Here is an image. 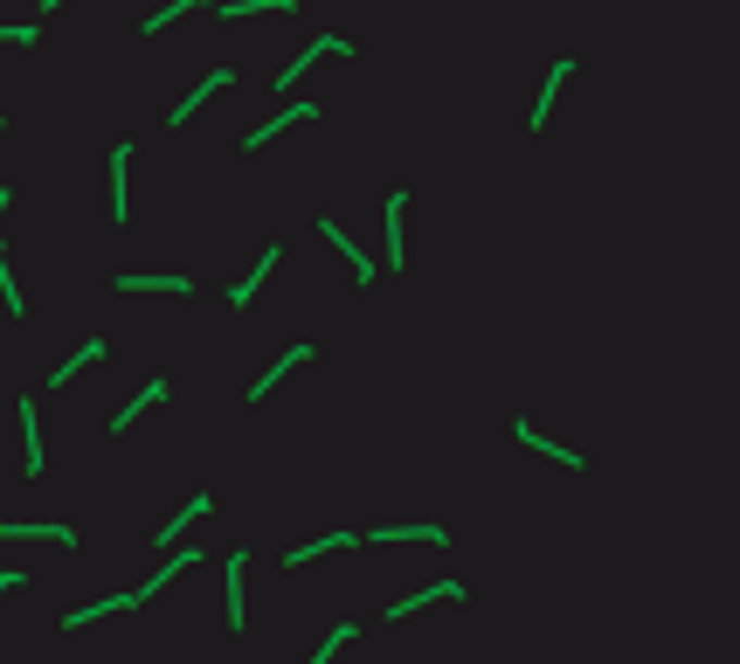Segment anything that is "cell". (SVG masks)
Segmentation results:
<instances>
[{
	"instance_id": "obj_1",
	"label": "cell",
	"mask_w": 740,
	"mask_h": 664,
	"mask_svg": "<svg viewBox=\"0 0 740 664\" xmlns=\"http://www.w3.org/2000/svg\"><path fill=\"white\" fill-rule=\"evenodd\" d=\"M242 567H250V547H229L222 554V588H229V630L242 637V623H250V610H242Z\"/></svg>"
},
{
	"instance_id": "obj_2",
	"label": "cell",
	"mask_w": 740,
	"mask_h": 664,
	"mask_svg": "<svg viewBox=\"0 0 740 664\" xmlns=\"http://www.w3.org/2000/svg\"><path fill=\"white\" fill-rule=\"evenodd\" d=\"M318 236H326V242H333V250H339V256H347V263H353V284H374V263H367V250H360V242H353L347 229H339V222H333V215H318Z\"/></svg>"
},
{
	"instance_id": "obj_3",
	"label": "cell",
	"mask_w": 740,
	"mask_h": 664,
	"mask_svg": "<svg viewBox=\"0 0 740 664\" xmlns=\"http://www.w3.org/2000/svg\"><path fill=\"white\" fill-rule=\"evenodd\" d=\"M305 360H312V347H305V339H298V347H291V353H277L271 367L256 374V388H242V394H250V402H263V394H271V388L284 381V374H298V367H305Z\"/></svg>"
},
{
	"instance_id": "obj_4",
	"label": "cell",
	"mask_w": 740,
	"mask_h": 664,
	"mask_svg": "<svg viewBox=\"0 0 740 664\" xmlns=\"http://www.w3.org/2000/svg\"><path fill=\"white\" fill-rule=\"evenodd\" d=\"M229 84H236V70H208V77H201V84L180 98V111H166V118H174V125H187V118H195V111H201L208 98H215V90H229Z\"/></svg>"
},
{
	"instance_id": "obj_5",
	"label": "cell",
	"mask_w": 740,
	"mask_h": 664,
	"mask_svg": "<svg viewBox=\"0 0 740 664\" xmlns=\"http://www.w3.org/2000/svg\"><path fill=\"white\" fill-rule=\"evenodd\" d=\"M0 540H55V547H77V526H55V519H22V526H0Z\"/></svg>"
},
{
	"instance_id": "obj_6",
	"label": "cell",
	"mask_w": 740,
	"mask_h": 664,
	"mask_svg": "<svg viewBox=\"0 0 740 664\" xmlns=\"http://www.w3.org/2000/svg\"><path fill=\"white\" fill-rule=\"evenodd\" d=\"M512 436H519V443H534L540 458H554V464H567V471H581V450H575V443H547V436H540L534 423H526V415L512 423Z\"/></svg>"
},
{
	"instance_id": "obj_7",
	"label": "cell",
	"mask_w": 740,
	"mask_h": 664,
	"mask_svg": "<svg viewBox=\"0 0 740 664\" xmlns=\"http://www.w3.org/2000/svg\"><path fill=\"white\" fill-rule=\"evenodd\" d=\"M367 540H415V547H450L443 526H429V519H409V526H374Z\"/></svg>"
},
{
	"instance_id": "obj_8",
	"label": "cell",
	"mask_w": 740,
	"mask_h": 664,
	"mask_svg": "<svg viewBox=\"0 0 740 664\" xmlns=\"http://www.w3.org/2000/svg\"><path fill=\"white\" fill-rule=\"evenodd\" d=\"M125 174H131V146H111V222H131V201H125Z\"/></svg>"
},
{
	"instance_id": "obj_9",
	"label": "cell",
	"mask_w": 740,
	"mask_h": 664,
	"mask_svg": "<svg viewBox=\"0 0 740 664\" xmlns=\"http://www.w3.org/2000/svg\"><path fill=\"white\" fill-rule=\"evenodd\" d=\"M22 443H28V478H42L49 450H42V415H35V402H22Z\"/></svg>"
},
{
	"instance_id": "obj_10",
	"label": "cell",
	"mask_w": 740,
	"mask_h": 664,
	"mask_svg": "<svg viewBox=\"0 0 740 664\" xmlns=\"http://www.w3.org/2000/svg\"><path fill=\"white\" fill-rule=\"evenodd\" d=\"M160 402H166V381H146V388H139V394H131V402L118 409V415H111V429H118V436H125V429H131V423H139V415H146V409H160Z\"/></svg>"
},
{
	"instance_id": "obj_11",
	"label": "cell",
	"mask_w": 740,
	"mask_h": 664,
	"mask_svg": "<svg viewBox=\"0 0 740 664\" xmlns=\"http://www.w3.org/2000/svg\"><path fill=\"white\" fill-rule=\"evenodd\" d=\"M208 554H201V547H187V554H166V567H160V575L153 581H146L139 588V596H160V588H174V575H195V567H201Z\"/></svg>"
},
{
	"instance_id": "obj_12",
	"label": "cell",
	"mask_w": 740,
	"mask_h": 664,
	"mask_svg": "<svg viewBox=\"0 0 740 664\" xmlns=\"http://www.w3.org/2000/svg\"><path fill=\"white\" fill-rule=\"evenodd\" d=\"M305 118H318V104H305V98H298V104H284V111H277V118L263 125V131H250V153H256V146H271L284 125H305Z\"/></svg>"
},
{
	"instance_id": "obj_13",
	"label": "cell",
	"mask_w": 740,
	"mask_h": 664,
	"mask_svg": "<svg viewBox=\"0 0 740 664\" xmlns=\"http://www.w3.org/2000/svg\"><path fill=\"white\" fill-rule=\"evenodd\" d=\"M567 77H575V55H561V63H554V77H547V84H540V104H534V111H526V118H534V131L547 125V111H554V98H561V84H567Z\"/></svg>"
},
{
	"instance_id": "obj_14",
	"label": "cell",
	"mask_w": 740,
	"mask_h": 664,
	"mask_svg": "<svg viewBox=\"0 0 740 664\" xmlns=\"http://www.w3.org/2000/svg\"><path fill=\"white\" fill-rule=\"evenodd\" d=\"M443 596H464V581H429V588H415V596H402V602H394V623H402L409 610H429V602H443Z\"/></svg>"
},
{
	"instance_id": "obj_15",
	"label": "cell",
	"mask_w": 740,
	"mask_h": 664,
	"mask_svg": "<svg viewBox=\"0 0 740 664\" xmlns=\"http://www.w3.org/2000/svg\"><path fill=\"white\" fill-rule=\"evenodd\" d=\"M139 588H131V596H104V602H90V610H70V630H84V623H98V616H118V610H139Z\"/></svg>"
},
{
	"instance_id": "obj_16",
	"label": "cell",
	"mask_w": 740,
	"mask_h": 664,
	"mask_svg": "<svg viewBox=\"0 0 740 664\" xmlns=\"http://www.w3.org/2000/svg\"><path fill=\"white\" fill-rule=\"evenodd\" d=\"M118 291L131 298V291H174V298H195V277H111Z\"/></svg>"
},
{
	"instance_id": "obj_17",
	"label": "cell",
	"mask_w": 740,
	"mask_h": 664,
	"mask_svg": "<svg viewBox=\"0 0 740 664\" xmlns=\"http://www.w3.org/2000/svg\"><path fill=\"white\" fill-rule=\"evenodd\" d=\"M402 215H409V195H388V263H394V271L409 263V242H402Z\"/></svg>"
},
{
	"instance_id": "obj_18",
	"label": "cell",
	"mask_w": 740,
	"mask_h": 664,
	"mask_svg": "<svg viewBox=\"0 0 740 664\" xmlns=\"http://www.w3.org/2000/svg\"><path fill=\"white\" fill-rule=\"evenodd\" d=\"M360 534H353V526H339V534H326V540H312V547H291V554H284V561H291V567H305V561H318V554H339V547H353Z\"/></svg>"
},
{
	"instance_id": "obj_19",
	"label": "cell",
	"mask_w": 740,
	"mask_h": 664,
	"mask_svg": "<svg viewBox=\"0 0 740 664\" xmlns=\"http://www.w3.org/2000/svg\"><path fill=\"white\" fill-rule=\"evenodd\" d=\"M90 360H104V339H84V347H77V353L63 360V367L49 374V388H70V381H77V367H90Z\"/></svg>"
},
{
	"instance_id": "obj_20",
	"label": "cell",
	"mask_w": 740,
	"mask_h": 664,
	"mask_svg": "<svg viewBox=\"0 0 740 664\" xmlns=\"http://www.w3.org/2000/svg\"><path fill=\"white\" fill-rule=\"evenodd\" d=\"M277 263H284V250H277V242H271V250H263V256H256V277H242V284H236V291H229V305H250V298H256V284H263V277H271V271H277Z\"/></svg>"
},
{
	"instance_id": "obj_21",
	"label": "cell",
	"mask_w": 740,
	"mask_h": 664,
	"mask_svg": "<svg viewBox=\"0 0 740 664\" xmlns=\"http://www.w3.org/2000/svg\"><path fill=\"white\" fill-rule=\"evenodd\" d=\"M201 512H215V499H208V491H195V499H187V512H180V519H166V526H160V547H174V540L187 534V519H201Z\"/></svg>"
},
{
	"instance_id": "obj_22",
	"label": "cell",
	"mask_w": 740,
	"mask_h": 664,
	"mask_svg": "<svg viewBox=\"0 0 740 664\" xmlns=\"http://www.w3.org/2000/svg\"><path fill=\"white\" fill-rule=\"evenodd\" d=\"M347 643H353V623H339V630H326V637H318V651H312V664H333L339 651H347Z\"/></svg>"
},
{
	"instance_id": "obj_23",
	"label": "cell",
	"mask_w": 740,
	"mask_h": 664,
	"mask_svg": "<svg viewBox=\"0 0 740 664\" xmlns=\"http://www.w3.org/2000/svg\"><path fill=\"white\" fill-rule=\"evenodd\" d=\"M229 22H242V14H263V8H298V0H215Z\"/></svg>"
},
{
	"instance_id": "obj_24",
	"label": "cell",
	"mask_w": 740,
	"mask_h": 664,
	"mask_svg": "<svg viewBox=\"0 0 740 664\" xmlns=\"http://www.w3.org/2000/svg\"><path fill=\"white\" fill-rule=\"evenodd\" d=\"M187 8H201V0H166V8L160 14H146V35H160L166 22H174V14H187Z\"/></svg>"
},
{
	"instance_id": "obj_25",
	"label": "cell",
	"mask_w": 740,
	"mask_h": 664,
	"mask_svg": "<svg viewBox=\"0 0 740 664\" xmlns=\"http://www.w3.org/2000/svg\"><path fill=\"white\" fill-rule=\"evenodd\" d=\"M0 42H35V28L22 22V28H0Z\"/></svg>"
},
{
	"instance_id": "obj_26",
	"label": "cell",
	"mask_w": 740,
	"mask_h": 664,
	"mask_svg": "<svg viewBox=\"0 0 740 664\" xmlns=\"http://www.w3.org/2000/svg\"><path fill=\"white\" fill-rule=\"evenodd\" d=\"M8 588H22V567H8V575H0V596H8Z\"/></svg>"
},
{
	"instance_id": "obj_27",
	"label": "cell",
	"mask_w": 740,
	"mask_h": 664,
	"mask_svg": "<svg viewBox=\"0 0 740 664\" xmlns=\"http://www.w3.org/2000/svg\"><path fill=\"white\" fill-rule=\"evenodd\" d=\"M0 215H8V187H0Z\"/></svg>"
},
{
	"instance_id": "obj_28",
	"label": "cell",
	"mask_w": 740,
	"mask_h": 664,
	"mask_svg": "<svg viewBox=\"0 0 740 664\" xmlns=\"http://www.w3.org/2000/svg\"><path fill=\"white\" fill-rule=\"evenodd\" d=\"M49 8H63V0H49Z\"/></svg>"
}]
</instances>
